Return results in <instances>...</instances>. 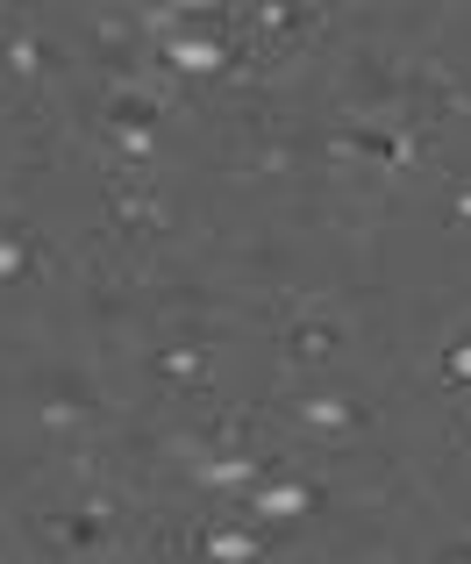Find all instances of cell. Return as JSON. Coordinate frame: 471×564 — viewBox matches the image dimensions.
<instances>
[{"mask_svg": "<svg viewBox=\"0 0 471 564\" xmlns=\"http://www.w3.org/2000/svg\"><path fill=\"white\" fill-rule=\"evenodd\" d=\"M458 372H464V379H471V350H458Z\"/></svg>", "mask_w": 471, "mask_h": 564, "instance_id": "cell-1", "label": "cell"}, {"mask_svg": "<svg viewBox=\"0 0 471 564\" xmlns=\"http://www.w3.org/2000/svg\"><path fill=\"white\" fill-rule=\"evenodd\" d=\"M8 264H14V250H8V243H0V272H8Z\"/></svg>", "mask_w": 471, "mask_h": 564, "instance_id": "cell-2", "label": "cell"}]
</instances>
